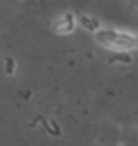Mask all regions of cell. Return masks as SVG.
<instances>
[{
	"mask_svg": "<svg viewBox=\"0 0 138 146\" xmlns=\"http://www.w3.org/2000/svg\"><path fill=\"white\" fill-rule=\"evenodd\" d=\"M96 42L106 46V48L117 49V51H131L138 46L136 38L129 33H119L114 29H104V31H96Z\"/></svg>",
	"mask_w": 138,
	"mask_h": 146,
	"instance_id": "6da1fadb",
	"label": "cell"
},
{
	"mask_svg": "<svg viewBox=\"0 0 138 146\" xmlns=\"http://www.w3.org/2000/svg\"><path fill=\"white\" fill-rule=\"evenodd\" d=\"M4 63H6V72L8 74H13L15 72V61L11 57H4Z\"/></svg>",
	"mask_w": 138,
	"mask_h": 146,
	"instance_id": "5b68a950",
	"label": "cell"
},
{
	"mask_svg": "<svg viewBox=\"0 0 138 146\" xmlns=\"http://www.w3.org/2000/svg\"><path fill=\"white\" fill-rule=\"evenodd\" d=\"M74 27H76L74 15H72V13H64V15L55 23L53 29H55V33H57V34H70L72 31H74Z\"/></svg>",
	"mask_w": 138,
	"mask_h": 146,
	"instance_id": "7a4b0ae2",
	"label": "cell"
},
{
	"mask_svg": "<svg viewBox=\"0 0 138 146\" xmlns=\"http://www.w3.org/2000/svg\"><path fill=\"white\" fill-rule=\"evenodd\" d=\"M80 25L85 29V31H89V33H96V31L100 29V21H98L96 17L85 15V13H81V15H80Z\"/></svg>",
	"mask_w": 138,
	"mask_h": 146,
	"instance_id": "3957f363",
	"label": "cell"
},
{
	"mask_svg": "<svg viewBox=\"0 0 138 146\" xmlns=\"http://www.w3.org/2000/svg\"><path fill=\"white\" fill-rule=\"evenodd\" d=\"M108 63H110V65H114V63H121V65H131V63H133V57H131L129 53H114V55L110 57V59H108Z\"/></svg>",
	"mask_w": 138,
	"mask_h": 146,
	"instance_id": "277c9868",
	"label": "cell"
}]
</instances>
